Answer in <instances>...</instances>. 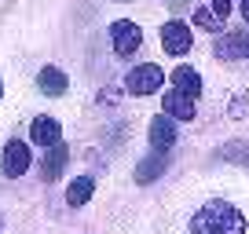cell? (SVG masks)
I'll return each instance as SVG.
<instances>
[{"instance_id":"obj_11","label":"cell","mask_w":249,"mask_h":234,"mask_svg":"<svg viewBox=\"0 0 249 234\" xmlns=\"http://www.w3.org/2000/svg\"><path fill=\"white\" fill-rule=\"evenodd\" d=\"M37 88L44 95H52V99H59V95L70 88V81H66V73H62L59 66H44V70L37 73Z\"/></svg>"},{"instance_id":"obj_4","label":"cell","mask_w":249,"mask_h":234,"mask_svg":"<svg viewBox=\"0 0 249 234\" xmlns=\"http://www.w3.org/2000/svg\"><path fill=\"white\" fill-rule=\"evenodd\" d=\"M191 44H195V37H191V30H187V22L169 18V22L161 26V48L169 55H187V51H191Z\"/></svg>"},{"instance_id":"obj_3","label":"cell","mask_w":249,"mask_h":234,"mask_svg":"<svg viewBox=\"0 0 249 234\" xmlns=\"http://www.w3.org/2000/svg\"><path fill=\"white\" fill-rule=\"evenodd\" d=\"M110 40H114V51L121 55V59H128V55L140 51L143 44V30L136 22H128V18H117L114 26H110Z\"/></svg>"},{"instance_id":"obj_9","label":"cell","mask_w":249,"mask_h":234,"mask_svg":"<svg viewBox=\"0 0 249 234\" xmlns=\"http://www.w3.org/2000/svg\"><path fill=\"white\" fill-rule=\"evenodd\" d=\"M66 161H70V147H62V143L48 147L44 161H40V180H44V183H55V180L62 176V168H66Z\"/></svg>"},{"instance_id":"obj_6","label":"cell","mask_w":249,"mask_h":234,"mask_svg":"<svg viewBox=\"0 0 249 234\" xmlns=\"http://www.w3.org/2000/svg\"><path fill=\"white\" fill-rule=\"evenodd\" d=\"M30 143H33V147H55V143H62V125L55 121V117H48V114L33 117Z\"/></svg>"},{"instance_id":"obj_10","label":"cell","mask_w":249,"mask_h":234,"mask_svg":"<svg viewBox=\"0 0 249 234\" xmlns=\"http://www.w3.org/2000/svg\"><path fill=\"white\" fill-rule=\"evenodd\" d=\"M172 84H176L179 95L198 99V95H202V73L191 70V66H176V70H172Z\"/></svg>"},{"instance_id":"obj_21","label":"cell","mask_w":249,"mask_h":234,"mask_svg":"<svg viewBox=\"0 0 249 234\" xmlns=\"http://www.w3.org/2000/svg\"><path fill=\"white\" fill-rule=\"evenodd\" d=\"M0 231H4V219H0Z\"/></svg>"},{"instance_id":"obj_5","label":"cell","mask_w":249,"mask_h":234,"mask_svg":"<svg viewBox=\"0 0 249 234\" xmlns=\"http://www.w3.org/2000/svg\"><path fill=\"white\" fill-rule=\"evenodd\" d=\"M30 147H26L22 139H8L4 143V176H11V180H15V176H26V172H30Z\"/></svg>"},{"instance_id":"obj_2","label":"cell","mask_w":249,"mask_h":234,"mask_svg":"<svg viewBox=\"0 0 249 234\" xmlns=\"http://www.w3.org/2000/svg\"><path fill=\"white\" fill-rule=\"evenodd\" d=\"M161 84H165V73H161V66H154V63L136 66V70H128V77H124V88L132 95H154Z\"/></svg>"},{"instance_id":"obj_14","label":"cell","mask_w":249,"mask_h":234,"mask_svg":"<svg viewBox=\"0 0 249 234\" xmlns=\"http://www.w3.org/2000/svg\"><path fill=\"white\" fill-rule=\"evenodd\" d=\"M161 172H165V154H150V157H143V161L136 165V183L147 187V183H154Z\"/></svg>"},{"instance_id":"obj_7","label":"cell","mask_w":249,"mask_h":234,"mask_svg":"<svg viewBox=\"0 0 249 234\" xmlns=\"http://www.w3.org/2000/svg\"><path fill=\"white\" fill-rule=\"evenodd\" d=\"M246 48H249V33L231 30V33H224V37H216V59H224V63L246 59Z\"/></svg>"},{"instance_id":"obj_16","label":"cell","mask_w":249,"mask_h":234,"mask_svg":"<svg viewBox=\"0 0 249 234\" xmlns=\"http://www.w3.org/2000/svg\"><path fill=\"white\" fill-rule=\"evenodd\" d=\"M246 114H249V95H234L231 106H227V117H231V121H242Z\"/></svg>"},{"instance_id":"obj_12","label":"cell","mask_w":249,"mask_h":234,"mask_svg":"<svg viewBox=\"0 0 249 234\" xmlns=\"http://www.w3.org/2000/svg\"><path fill=\"white\" fill-rule=\"evenodd\" d=\"M161 106H165V117H176V121H195V99H187V95H179V92H169L161 99Z\"/></svg>"},{"instance_id":"obj_20","label":"cell","mask_w":249,"mask_h":234,"mask_svg":"<svg viewBox=\"0 0 249 234\" xmlns=\"http://www.w3.org/2000/svg\"><path fill=\"white\" fill-rule=\"evenodd\" d=\"M169 4H172V8H183V0H169Z\"/></svg>"},{"instance_id":"obj_19","label":"cell","mask_w":249,"mask_h":234,"mask_svg":"<svg viewBox=\"0 0 249 234\" xmlns=\"http://www.w3.org/2000/svg\"><path fill=\"white\" fill-rule=\"evenodd\" d=\"M242 18L249 22V0H242Z\"/></svg>"},{"instance_id":"obj_15","label":"cell","mask_w":249,"mask_h":234,"mask_svg":"<svg viewBox=\"0 0 249 234\" xmlns=\"http://www.w3.org/2000/svg\"><path fill=\"white\" fill-rule=\"evenodd\" d=\"M220 157H224V161H238V165H249V143H242V139H231L224 150H220Z\"/></svg>"},{"instance_id":"obj_18","label":"cell","mask_w":249,"mask_h":234,"mask_svg":"<svg viewBox=\"0 0 249 234\" xmlns=\"http://www.w3.org/2000/svg\"><path fill=\"white\" fill-rule=\"evenodd\" d=\"M213 18H216V22H224L227 15H231V0H213Z\"/></svg>"},{"instance_id":"obj_8","label":"cell","mask_w":249,"mask_h":234,"mask_svg":"<svg viewBox=\"0 0 249 234\" xmlns=\"http://www.w3.org/2000/svg\"><path fill=\"white\" fill-rule=\"evenodd\" d=\"M147 135H150V147H154V154H169V147L176 143V125H172V117H154L150 121V128H147Z\"/></svg>"},{"instance_id":"obj_13","label":"cell","mask_w":249,"mask_h":234,"mask_svg":"<svg viewBox=\"0 0 249 234\" xmlns=\"http://www.w3.org/2000/svg\"><path fill=\"white\" fill-rule=\"evenodd\" d=\"M92 194H95V180L92 176H77V180H70V187H66V205H70V209H81Z\"/></svg>"},{"instance_id":"obj_1","label":"cell","mask_w":249,"mask_h":234,"mask_svg":"<svg viewBox=\"0 0 249 234\" xmlns=\"http://www.w3.org/2000/svg\"><path fill=\"white\" fill-rule=\"evenodd\" d=\"M191 234H246V216L227 201H205L191 216Z\"/></svg>"},{"instance_id":"obj_23","label":"cell","mask_w":249,"mask_h":234,"mask_svg":"<svg viewBox=\"0 0 249 234\" xmlns=\"http://www.w3.org/2000/svg\"><path fill=\"white\" fill-rule=\"evenodd\" d=\"M246 55H249V48H246Z\"/></svg>"},{"instance_id":"obj_22","label":"cell","mask_w":249,"mask_h":234,"mask_svg":"<svg viewBox=\"0 0 249 234\" xmlns=\"http://www.w3.org/2000/svg\"><path fill=\"white\" fill-rule=\"evenodd\" d=\"M0 95H4V84H0Z\"/></svg>"},{"instance_id":"obj_17","label":"cell","mask_w":249,"mask_h":234,"mask_svg":"<svg viewBox=\"0 0 249 234\" xmlns=\"http://www.w3.org/2000/svg\"><path fill=\"white\" fill-rule=\"evenodd\" d=\"M195 30H209V33H216L220 30V22H216V18H213V11H195Z\"/></svg>"}]
</instances>
